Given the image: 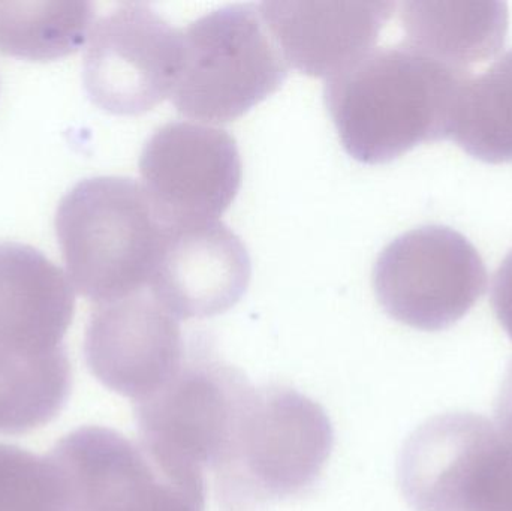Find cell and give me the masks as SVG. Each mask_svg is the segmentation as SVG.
Masks as SVG:
<instances>
[{
	"mask_svg": "<svg viewBox=\"0 0 512 511\" xmlns=\"http://www.w3.org/2000/svg\"><path fill=\"white\" fill-rule=\"evenodd\" d=\"M469 77V71L403 42L370 50L331 75L324 98L349 155L379 164L447 138Z\"/></svg>",
	"mask_w": 512,
	"mask_h": 511,
	"instance_id": "cell-1",
	"label": "cell"
},
{
	"mask_svg": "<svg viewBox=\"0 0 512 511\" xmlns=\"http://www.w3.org/2000/svg\"><path fill=\"white\" fill-rule=\"evenodd\" d=\"M54 228L69 281L96 305L143 291L165 233L143 185L123 176L77 183Z\"/></svg>",
	"mask_w": 512,
	"mask_h": 511,
	"instance_id": "cell-2",
	"label": "cell"
},
{
	"mask_svg": "<svg viewBox=\"0 0 512 511\" xmlns=\"http://www.w3.org/2000/svg\"><path fill=\"white\" fill-rule=\"evenodd\" d=\"M333 444L318 402L283 384L252 386L215 471L219 494L234 509L298 497L321 476Z\"/></svg>",
	"mask_w": 512,
	"mask_h": 511,
	"instance_id": "cell-3",
	"label": "cell"
},
{
	"mask_svg": "<svg viewBox=\"0 0 512 511\" xmlns=\"http://www.w3.org/2000/svg\"><path fill=\"white\" fill-rule=\"evenodd\" d=\"M182 41V68L171 101L180 113L203 122L243 116L288 75V62L254 3L201 15L182 29Z\"/></svg>",
	"mask_w": 512,
	"mask_h": 511,
	"instance_id": "cell-4",
	"label": "cell"
},
{
	"mask_svg": "<svg viewBox=\"0 0 512 511\" xmlns=\"http://www.w3.org/2000/svg\"><path fill=\"white\" fill-rule=\"evenodd\" d=\"M48 456L65 480L69 511H206L204 473L171 467L114 429L84 426Z\"/></svg>",
	"mask_w": 512,
	"mask_h": 511,
	"instance_id": "cell-5",
	"label": "cell"
},
{
	"mask_svg": "<svg viewBox=\"0 0 512 511\" xmlns=\"http://www.w3.org/2000/svg\"><path fill=\"white\" fill-rule=\"evenodd\" d=\"M252 384L206 347H192L176 377L134 404L140 443L171 467L215 473Z\"/></svg>",
	"mask_w": 512,
	"mask_h": 511,
	"instance_id": "cell-6",
	"label": "cell"
},
{
	"mask_svg": "<svg viewBox=\"0 0 512 511\" xmlns=\"http://www.w3.org/2000/svg\"><path fill=\"white\" fill-rule=\"evenodd\" d=\"M373 290L388 315L426 332L462 320L486 293L487 269L478 249L459 231L414 228L376 258Z\"/></svg>",
	"mask_w": 512,
	"mask_h": 511,
	"instance_id": "cell-7",
	"label": "cell"
},
{
	"mask_svg": "<svg viewBox=\"0 0 512 511\" xmlns=\"http://www.w3.org/2000/svg\"><path fill=\"white\" fill-rule=\"evenodd\" d=\"M182 60V30L147 3H120L93 23L84 86L98 107L135 116L171 96Z\"/></svg>",
	"mask_w": 512,
	"mask_h": 511,
	"instance_id": "cell-8",
	"label": "cell"
},
{
	"mask_svg": "<svg viewBox=\"0 0 512 511\" xmlns=\"http://www.w3.org/2000/svg\"><path fill=\"white\" fill-rule=\"evenodd\" d=\"M140 174L165 227L216 221L242 185V156L225 129L174 120L147 138Z\"/></svg>",
	"mask_w": 512,
	"mask_h": 511,
	"instance_id": "cell-9",
	"label": "cell"
},
{
	"mask_svg": "<svg viewBox=\"0 0 512 511\" xmlns=\"http://www.w3.org/2000/svg\"><path fill=\"white\" fill-rule=\"evenodd\" d=\"M84 356L102 386L138 404L176 377L188 350L179 318L140 291L96 305Z\"/></svg>",
	"mask_w": 512,
	"mask_h": 511,
	"instance_id": "cell-10",
	"label": "cell"
},
{
	"mask_svg": "<svg viewBox=\"0 0 512 511\" xmlns=\"http://www.w3.org/2000/svg\"><path fill=\"white\" fill-rule=\"evenodd\" d=\"M251 276L245 243L216 219L165 227L149 285L174 317L191 320L233 308Z\"/></svg>",
	"mask_w": 512,
	"mask_h": 511,
	"instance_id": "cell-11",
	"label": "cell"
},
{
	"mask_svg": "<svg viewBox=\"0 0 512 511\" xmlns=\"http://www.w3.org/2000/svg\"><path fill=\"white\" fill-rule=\"evenodd\" d=\"M394 8L396 3L385 0L259 3L288 65L313 77L328 78L372 50Z\"/></svg>",
	"mask_w": 512,
	"mask_h": 511,
	"instance_id": "cell-12",
	"label": "cell"
},
{
	"mask_svg": "<svg viewBox=\"0 0 512 511\" xmlns=\"http://www.w3.org/2000/svg\"><path fill=\"white\" fill-rule=\"evenodd\" d=\"M74 290L68 275L38 249L0 242V353L38 357L63 350Z\"/></svg>",
	"mask_w": 512,
	"mask_h": 511,
	"instance_id": "cell-13",
	"label": "cell"
},
{
	"mask_svg": "<svg viewBox=\"0 0 512 511\" xmlns=\"http://www.w3.org/2000/svg\"><path fill=\"white\" fill-rule=\"evenodd\" d=\"M400 20L409 44L469 71L495 56L508 32V8L502 2H405Z\"/></svg>",
	"mask_w": 512,
	"mask_h": 511,
	"instance_id": "cell-14",
	"label": "cell"
},
{
	"mask_svg": "<svg viewBox=\"0 0 512 511\" xmlns=\"http://www.w3.org/2000/svg\"><path fill=\"white\" fill-rule=\"evenodd\" d=\"M71 389L65 348L38 357L0 353V435H24L47 426L62 413Z\"/></svg>",
	"mask_w": 512,
	"mask_h": 511,
	"instance_id": "cell-15",
	"label": "cell"
},
{
	"mask_svg": "<svg viewBox=\"0 0 512 511\" xmlns=\"http://www.w3.org/2000/svg\"><path fill=\"white\" fill-rule=\"evenodd\" d=\"M448 137L481 161H512V50L463 84Z\"/></svg>",
	"mask_w": 512,
	"mask_h": 511,
	"instance_id": "cell-16",
	"label": "cell"
},
{
	"mask_svg": "<svg viewBox=\"0 0 512 511\" xmlns=\"http://www.w3.org/2000/svg\"><path fill=\"white\" fill-rule=\"evenodd\" d=\"M95 9L81 0H0V51L30 60L75 53L89 38Z\"/></svg>",
	"mask_w": 512,
	"mask_h": 511,
	"instance_id": "cell-17",
	"label": "cell"
},
{
	"mask_svg": "<svg viewBox=\"0 0 512 511\" xmlns=\"http://www.w3.org/2000/svg\"><path fill=\"white\" fill-rule=\"evenodd\" d=\"M0 511H69L65 480L50 456L0 444Z\"/></svg>",
	"mask_w": 512,
	"mask_h": 511,
	"instance_id": "cell-18",
	"label": "cell"
},
{
	"mask_svg": "<svg viewBox=\"0 0 512 511\" xmlns=\"http://www.w3.org/2000/svg\"><path fill=\"white\" fill-rule=\"evenodd\" d=\"M492 305L496 318L512 339V249L493 278Z\"/></svg>",
	"mask_w": 512,
	"mask_h": 511,
	"instance_id": "cell-19",
	"label": "cell"
}]
</instances>
